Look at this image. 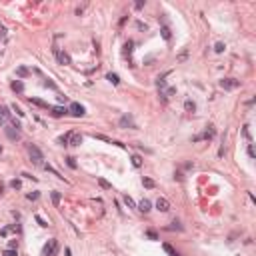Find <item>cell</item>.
Wrapping results in <instances>:
<instances>
[{"instance_id": "obj_48", "label": "cell", "mask_w": 256, "mask_h": 256, "mask_svg": "<svg viewBox=\"0 0 256 256\" xmlns=\"http://www.w3.org/2000/svg\"><path fill=\"white\" fill-rule=\"evenodd\" d=\"M0 124H2V114H0Z\"/></svg>"}, {"instance_id": "obj_7", "label": "cell", "mask_w": 256, "mask_h": 256, "mask_svg": "<svg viewBox=\"0 0 256 256\" xmlns=\"http://www.w3.org/2000/svg\"><path fill=\"white\" fill-rule=\"evenodd\" d=\"M54 54L58 56V62H60V64H72V58H70V54H68V52L54 48Z\"/></svg>"}, {"instance_id": "obj_10", "label": "cell", "mask_w": 256, "mask_h": 256, "mask_svg": "<svg viewBox=\"0 0 256 256\" xmlns=\"http://www.w3.org/2000/svg\"><path fill=\"white\" fill-rule=\"evenodd\" d=\"M214 134H216V130H214V126L210 124V126H206L204 134H200V140H212V138H214Z\"/></svg>"}, {"instance_id": "obj_21", "label": "cell", "mask_w": 256, "mask_h": 256, "mask_svg": "<svg viewBox=\"0 0 256 256\" xmlns=\"http://www.w3.org/2000/svg\"><path fill=\"white\" fill-rule=\"evenodd\" d=\"M98 184H100L102 190H112V184H110L108 180H104V178H98Z\"/></svg>"}, {"instance_id": "obj_5", "label": "cell", "mask_w": 256, "mask_h": 256, "mask_svg": "<svg viewBox=\"0 0 256 256\" xmlns=\"http://www.w3.org/2000/svg\"><path fill=\"white\" fill-rule=\"evenodd\" d=\"M118 126L120 128H138L134 124V118H132V114H124V116H120V120H118Z\"/></svg>"}, {"instance_id": "obj_45", "label": "cell", "mask_w": 256, "mask_h": 256, "mask_svg": "<svg viewBox=\"0 0 256 256\" xmlns=\"http://www.w3.org/2000/svg\"><path fill=\"white\" fill-rule=\"evenodd\" d=\"M8 232H10L8 228H2V230H0V236H8Z\"/></svg>"}, {"instance_id": "obj_37", "label": "cell", "mask_w": 256, "mask_h": 256, "mask_svg": "<svg viewBox=\"0 0 256 256\" xmlns=\"http://www.w3.org/2000/svg\"><path fill=\"white\" fill-rule=\"evenodd\" d=\"M10 108H12V110H14V112H16V114H18V116H24V112H22V110H20V106H16V104H12V106H10Z\"/></svg>"}, {"instance_id": "obj_36", "label": "cell", "mask_w": 256, "mask_h": 256, "mask_svg": "<svg viewBox=\"0 0 256 256\" xmlns=\"http://www.w3.org/2000/svg\"><path fill=\"white\" fill-rule=\"evenodd\" d=\"M2 256H16V250H12V248H6L4 252H2Z\"/></svg>"}, {"instance_id": "obj_38", "label": "cell", "mask_w": 256, "mask_h": 256, "mask_svg": "<svg viewBox=\"0 0 256 256\" xmlns=\"http://www.w3.org/2000/svg\"><path fill=\"white\" fill-rule=\"evenodd\" d=\"M242 134H244V138L250 142V130H248V126H244V128H242Z\"/></svg>"}, {"instance_id": "obj_33", "label": "cell", "mask_w": 256, "mask_h": 256, "mask_svg": "<svg viewBox=\"0 0 256 256\" xmlns=\"http://www.w3.org/2000/svg\"><path fill=\"white\" fill-rule=\"evenodd\" d=\"M26 198H28V200H38V198H40V194H38V192H28Z\"/></svg>"}, {"instance_id": "obj_46", "label": "cell", "mask_w": 256, "mask_h": 256, "mask_svg": "<svg viewBox=\"0 0 256 256\" xmlns=\"http://www.w3.org/2000/svg\"><path fill=\"white\" fill-rule=\"evenodd\" d=\"M144 6V0H138V2H136V8H138V10H140V8Z\"/></svg>"}, {"instance_id": "obj_42", "label": "cell", "mask_w": 256, "mask_h": 256, "mask_svg": "<svg viewBox=\"0 0 256 256\" xmlns=\"http://www.w3.org/2000/svg\"><path fill=\"white\" fill-rule=\"evenodd\" d=\"M248 156L254 158V146H252V144H248Z\"/></svg>"}, {"instance_id": "obj_16", "label": "cell", "mask_w": 256, "mask_h": 256, "mask_svg": "<svg viewBox=\"0 0 256 256\" xmlns=\"http://www.w3.org/2000/svg\"><path fill=\"white\" fill-rule=\"evenodd\" d=\"M28 74H30V70H28L26 66H18L16 68V76H18V78H26Z\"/></svg>"}, {"instance_id": "obj_6", "label": "cell", "mask_w": 256, "mask_h": 256, "mask_svg": "<svg viewBox=\"0 0 256 256\" xmlns=\"http://www.w3.org/2000/svg\"><path fill=\"white\" fill-rule=\"evenodd\" d=\"M4 134L8 136V140H20V132H18V128H14V126H4Z\"/></svg>"}, {"instance_id": "obj_1", "label": "cell", "mask_w": 256, "mask_h": 256, "mask_svg": "<svg viewBox=\"0 0 256 256\" xmlns=\"http://www.w3.org/2000/svg\"><path fill=\"white\" fill-rule=\"evenodd\" d=\"M58 254V240L56 238H50L46 244H44V248H42V256H56Z\"/></svg>"}, {"instance_id": "obj_4", "label": "cell", "mask_w": 256, "mask_h": 256, "mask_svg": "<svg viewBox=\"0 0 256 256\" xmlns=\"http://www.w3.org/2000/svg\"><path fill=\"white\" fill-rule=\"evenodd\" d=\"M220 86L224 90H236V88H240V80H236V78H222Z\"/></svg>"}, {"instance_id": "obj_8", "label": "cell", "mask_w": 256, "mask_h": 256, "mask_svg": "<svg viewBox=\"0 0 256 256\" xmlns=\"http://www.w3.org/2000/svg\"><path fill=\"white\" fill-rule=\"evenodd\" d=\"M48 110H50V114H52L54 118H60V116L68 114V108H64V106H50Z\"/></svg>"}, {"instance_id": "obj_31", "label": "cell", "mask_w": 256, "mask_h": 256, "mask_svg": "<svg viewBox=\"0 0 256 256\" xmlns=\"http://www.w3.org/2000/svg\"><path fill=\"white\" fill-rule=\"evenodd\" d=\"M34 218H36V222L40 224L42 228H46V226H50V224H48V222H46V220H44V218H42V216H38V214H36V216H34Z\"/></svg>"}, {"instance_id": "obj_3", "label": "cell", "mask_w": 256, "mask_h": 256, "mask_svg": "<svg viewBox=\"0 0 256 256\" xmlns=\"http://www.w3.org/2000/svg\"><path fill=\"white\" fill-rule=\"evenodd\" d=\"M68 114L76 116V118H80V116L86 114V108L82 106L80 102H70V106H68Z\"/></svg>"}, {"instance_id": "obj_14", "label": "cell", "mask_w": 256, "mask_h": 256, "mask_svg": "<svg viewBox=\"0 0 256 256\" xmlns=\"http://www.w3.org/2000/svg\"><path fill=\"white\" fill-rule=\"evenodd\" d=\"M106 80L110 82V84L118 86V84H120V76H118V74H114V72H108V74H106Z\"/></svg>"}, {"instance_id": "obj_9", "label": "cell", "mask_w": 256, "mask_h": 256, "mask_svg": "<svg viewBox=\"0 0 256 256\" xmlns=\"http://www.w3.org/2000/svg\"><path fill=\"white\" fill-rule=\"evenodd\" d=\"M156 210H160V212H168L170 210V202L166 198H158L156 200Z\"/></svg>"}, {"instance_id": "obj_19", "label": "cell", "mask_w": 256, "mask_h": 256, "mask_svg": "<svg viewBox=\"0 0 256 256\" xmlns=\"http://www.w3.org/2000/svg\"><path fill=\"white\" fill-rule=\"evenodd\" d=\"M142 184H144V188H154V186H156V182L152 180V178H148V176H144V178H142Z\"/></svg>"}, {"instance_id": "obj_24", "label": "cell", "mask_w": 256, "mask_h": 256, "mask_svg": "<svg viewBox=\"0 0 256 256\" xmlns=\"http://www.w3.org/2000/svg\"><path fill=\"white\" fill-rule=\"evenodd\" d=\"M70 136H72V132H66L64 136H60V138H58V142H60L62 146H66L68 142H70Z\"/></svg>"}, {"instance_id": "obj_44", "label": "cell", "mask_w": 256, "mask_h": 256, "mask_svg": "<svg viewBox=\"0 0 256 256\" xmlns=\"http://www.w3.org/2000/svg\"><path fill=\"white\" fill-rule=\"evenodd\" d=\"M8 248H12V250H16V240H10V242H8Z\"/></svg>"}, {"instance_id": "obj_27", "label": "cell", "mask_w": 256, "mask_h": 256, "mask_svg": "<svg viewBox=\"0 0 256 256\" xmlns=\"http://www.w3.org/2000/svg\"><path fill=\"white\" fill-rule=\"evenodd\" d=\"M124 204H126L128 208H136V204H134V200H132V198H130V196H124Z\"/></svg>"}, {"instance_id": "obj_40", "label": "cell", "mask_w": 256, "mask_h": 256, "mask_svg": "<svg viewBox=\"0 0 256 256\" xmlns=\"http://www.w3.org/2000/svg\"><path fill=\"white\" fill-rule=\"evenodd\" d=\"M44 86H46V88H52V90H56V84H54V82H50V80L44 82Z\"/></svg>"}, {"instance_id": "obj_22", "label": "cell", "mask_w": 256, "mask_h": 256, "mask_svg": "<svg viewBox=\"0 0 256 256\" xmlns=\"http://www.w3.org/2000/svg\"><path fill=\"white\" fill-rule=\"evenodd\" d=\"M162 38H164V40H170V38H172V32H170V28L168 26H162Z\"/></svg>"}, {"instance_id": "obj_17", "label": "cell", "mask_w": 256, "mask_h": 256, "mask_svg": "<svg viewBox=\"0 0 256 256\" xmlns=\"http://www.w3.org/2000/svg\"><path fill=\"white\" fill-rule=\"evenodd\" d=\"M162 248H164V252H166L168 256H180V254H178V252H176L174 248H172V246H170V244H166V242L162 244Z\"/></svg>"}, {"instance_id": "obj_23", "label": "cell", "mask_w": 256, "mask_h": 256, "mask_svg": "<svg viewBox=\"0 0 256 256\" xmlns=\"http://www.w3.org/2000/svg\"><path fill=\"white\" fill-rule=\"evenodd\" d=\"M50 196H52V204H54V206H58V204H60V198H62V194H60V192H56V190H54V192H52Z\"/></svg>"}, {"instance_id": "obj_25", "label": "cell", "mask_w": 256, "mask_h": 256, "mask_svg": "<svg viewBox=\"0 0 256 256\" xmlns=\"http://www.w3.org/2000/svg\"><path fill=\"white\" fill-rule=\"evenodd\" d=\"M132 46H134V42H132V40H128L126 44H124V54H128V56H130V54H132V50H134Z\"/></svg>"}, {"instance_id": "obj_43", "label": "cell", "mask_w": 256, "mask_h": 256, "mask_svg": "<svg viewBox=\"0 0 256 256\" xmlns=\"http://www.w3.org/2000/svg\"><path fill=\"white\" fill-rule=\"evenodd\" d=\"M174 178H176V180H184V174H182V172H176Z\"/></svg>"}, {"instance_id": "obj_18", "label": "cell", "mask_w": 256, "mask_h": 256, "mask_svg": "<svg viewBox=\"0 0 256 256\" xmlns=\"http://www.w3.org/2000/svg\"><path fill=\"white\" fill-rule=\"evenodd\" d=\"M184 110L192 114V112H196V104H194L192 100H186V102H184Z\"/></svg>"}, {"instance_id": "obj_15", "label": "cell", "mask_w": 256, "mask_h": 256, "mask_svg": "<svg viewBox=\"0 0 256 256\" xmlns=\"http://www.w3.org/2000/svg\"><path fill=\"white\" fill-rule=\"evenodd\" d=\"M10 86H12V90L16 92V94H22V92H24V84H22L20 80H14Z\"/></svg>"}, {"instance_id": "obj_26", "label": "cell", "mask_w": 256, "mask_h": 256, "mask_svg": "<svg viewBox=\"0 0 256 256\" xmlns=\"http://www.w3.org/2000/svg\"><path fill=\"white\" fill-rule=\"evenodd\" d=\"M10 188H14V190H20V188H22V182L18 180V178H14V180H10Z\"/></svg>"}, {"instance_id": "obj_30", "label": "cell", "mask_w": 256, "mask_h": 256, "mask_svg": "<svg viewBox=\"0 0 256 256\" xmlns=\"http://www.w3.org/2000/svg\"><path fill=\"white\" fill-rule=\"evenodd\" d=\"M92 138H96V140H104V142H108V144H112V140H110L108 136H104V134H92Z\"/></svg>"}, {"instance_id": "obj_11", "label": "cell", "mask_w": 256, "mask_h": 256, "mask_svg": "<svg viewBox=\"0 0 256 256\" xmlns=\"http://www.w3.org/2000/svg\"><path fill=\"white\" fill-rule=\"evenodd\" d=\"M136 208L140 210V212H144V214H146V212H150V210H152V204H150V200L142 198L140 202H138V206H136Z\"/></svg>"}, {"instance_id": "obj_13", "label": "cell", "mask_w": 256, "mask_h": 256, "mask_svg": "<svg viewBox=\"0 0 256 256\" xmlns=\"http://www.w3.org/2000/svg\"><path fill=\"white\" fill-rule=\"evenodd\" d=\"M28 102L30 104H34V106H38V108H44V110H48V102H44V100H40V98H28Z\"/></svg>"}, {"instance_id": "obj_28", "label": "cell", "mask_w": 256, "mask_h": 256, "mask_svg": "<svg viewBox=\"0 0 256 256\" xmlns=\"http://www.w3.org/2000/svg\"><path fill=\"white\" fill-rule=\"evenodd\" d=\"M44 170H48V172H52L54 176H58V178H64V176H60V172H58V170H54L52 166H50V164H44Z\"/></svg>"}, {"instance_id": "obj_49", "label": "cell", "mask_w": 256, "mask_h": 256, "mask_svg": "<svg viewBox=\"0 0 256 256\" xmlns=\"http://www.w3.org/2000/svg\"><path fill=\"white\" fill-rule=\"evenodd\" d=\"M0 152H2V146H0Z\"/></svg>"}, {"instance_id": "obj_39", "label": "cell", "mask_w": 256, "mask_h": 256, "mask_svg": "<svg viewBox=\"0 0 256 256\" xmlns=\"http://www.w3.org/2000/svg\"><path fill=\"white\" fill-rule=\"evenodd\" d=\"M214 50H216V52H224V44H222V42H216Z\"/></svg>"}, {"instance_id": "obj_41", "label": "cell", "mask_w": 256, "mask_h": 256, "mask_svg": "<svg viewBox=\"0 0 256 256\" xmlns=\"http://www.w3.org/2000/svg\"><path fill=\"white\" fill-rule=\"evenodd\" d=\"M136 26L140 28V30H148V26H146V24H144V22H140V20L136 22Z\"/></svg>"}, {"instance_id": "obj_20", "label": "cell", "mask_w": 256, "mask_h": 256, "mask_svg": "<svg viewBox=\"0 0 256 256\" xmlns=\"http://www.w3.org/2000/svg\"><path fill=\"white\" fill-rule=\"evenodd\" d=\"M64 160H66L68 168H72V170H76V168H78V164H76V158H72V156H66Z\"/></svg>"}, {"instance_id": "obj_32", "label": "cell", "mask_w": 256, "mask_h": 256, "mask_svg": "<svg viewBox=\"0 0 256 256\" xmlns=\"http://www.w3.org/2000/svg\"><path fill=\"white\" fill-rule=\"evenodd\" d=\"M0 112H2V118H12V114L8 112V106H2L0 108Z\"/></svg>"}, {"instance_id": "obj_29", "label": "cell", "mask_w": 256, "mask_h": 256, "mask_svg": "<svg viewBox=\"0 0 256 256\" xmlns=\"http://www.w3.org/2000/svg\"><path fill=\"white\" fill-rule=\"evenodd\" d=\"M132 164H134L136 168H140V166H142V158L138 154H134V156H132Z\"/></svg>"}, {"instance_id": "obj_35", "label": "cell", "mask_w": 256, "mask_h": 256, "mask_svg": "<svg viewBox=\"0 0 256 256\" xmlns=\"http://www.w3.org/2000/svg\"><path fill=\"white\" fill-rule=\"evenodd\" d=\"M170 228H172V230H174V228H176V230H182V224L174 218V220H172V226H170Z\"/></svg>"}, {"instance_id": "obj_47", "label": "cell", "mask_w": 256, "mask_h": 256, "mask_svg": "<svg viewBox=\"0 0 256 256\" xmlns=\"http://www.w3.org/2000/svg\"><path fill=\"white\" fill-rule=\"evenodd\" d=\"M82 12H84V6H78V8H76V14H78V16H80Z\"/></svg>"}, {"instance_id": "obj_34", "label": "cell", "mask_w": 256, "mask_h": 256, "mask_svg": "<svg viewBox=\"0 0 256 256\" xmlns=\"http://www.w3.org/2000/svg\"><path fill=\"white\" fill-rule=\"evenodd\" d=\"M146 236H148L150 240H158V234H156L154 230H146Z\"/></svg>"}, {"instance_id": "obj_2", "label": "cell", "mask_w": 256, "mask_h": 256, "mask_svg": "<svg viewBox=\"0 0 256 256\" xmlns=\"http://www.w3.org/2000/svg\"><path fill=\"white\" fill-rule=\"evenodd\" d=\"M28 154H30V160H32L34 164H42V160H44L42 150L38 148V146H34V144H30V146H28Z\"/></svg>"}, {"instance_id": "obj_12", "label": "cell", "mask_w": 256, "mask_h": 256, "mask_svg": "<svg viewBox=\"0 0 256 256\" xmlns=\"http://www.w3.org/2000/svg\"><path fill=\"white\" fill-rule=\"evenodd\" d=\"M82 144V134H78V132H72V136H70V142H68V146H80Z\"/></svg>"}]
</instances>
